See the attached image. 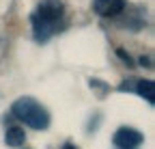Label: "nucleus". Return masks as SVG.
<instances>
[{
    "label": "nucleus",
    "mask_w": 155,
    "mask_h": 149,
    "mask_svg": "<svg viewBox=\"0 0 155 149\" xmlns=\"http://www.w3.org/2000/svg\"><path fill=\"white\" fill-rule=\"evenodd\" d=\"M26 141V134H24V127H19V125H13L7 130V134H5V143L7 147H22Z\"/></svg>",
    "instance_id": "obj_6"
},
{
    "label": "nucleus",
    "mask_w": 155,
    "mask_h": 149,
    "mask_svg": "<svg viewBox=\"0 0 155 149\" xmlns=\"http://www.w3.org/2000/svg\"><path fill=\"white\" fill-rule=\"evenodd\" d=\"M136 93L149 104H155V82L153 80H138L136 82Z\"/></svg>",
    "instance_id": "obj_5"
},
{
    "label": "nucleus",
    "mask_w": 155,
    "mask_h": 149,
    "mask_svg": "<svg viewBox=\"0 0 155 149\" xmlns=\"http://www.w3.org/2000/svg\"><path fill=\"white\" fill-rule=\"evenodd\" d=\"M65 22V7L61 0H41L30 15L32 35L37 43H48Z\"/></svg>",
    "instance_id": "obj_1"
},
{
    "label": "nucleus",
    "mask_w": 155,
    "mask_h": 149,
    "mask_svg": "<svg viewBox=\"0 0 155 149\" xmlns=\"http://www.w3.org/2000/svg\"><path fill=\"white\" fill-rule=\"evenodd\" d=\"M112 143L119 149H138L144 143V136L134 127H119L112 136Z\"/></svg>",
    "instance_id": "obj_3"
},
{
    "label": "nucleus",
    "mask_w": 155,
    "mask_h": 149,
    "mask_svg": "<svg viewBox=\"0 0 155 149\" xmlns=\"http://www.w3.org/2000/svg\"><path fill=\"white\" fill-rule=\"evenodd\" d=\"M11 113L17 121H22L24 125H28L32 130H48V125H50V113L35 97L15 100L11 106Z\"/></svg>",
    "instance_id": "obj_2"
},
{
    "label": "nucleus",
    "mask_w": 155,
    "mask_h": 149,
    "mask_svg": "<svg viewBox=\"0 0 155 149\" xmlns=\"http://www.w3.org/2000/svg\"><path fill=\"white\" fill-rule=\"evenodd\" d=\"M63 149H78V147H75V145H71V143H65V145H63Z\"/></svg>",
    "instance_id": "obj_8"
},
{
    "label": "nucleus",
    "mask_w": 155,
    "mask_h": 149,
    "mask_svg": "<svg viewBox=\"0 0 155 149\" xmlns=\"http://www.w3.org/2000/svg\"><path fill=\"white\" fill-rule=\"evenodd\" d=\"M93 11L99 17H116L125 11V0H93Z\"/></svg>",
    "instance_id": "obj_4"
},
{
    "label": "nucleus",
    "mask_w": 155,
    "mask_h": 149,
    "mask_svg": "<svg viewBox=\"0 0 155 149\" xmlns=\"http://www.w3.org/2000/svg\"><path fill=\"white\" fill-rule=\"evenodd\" d=\"M116 54H119V56H121V59H123V61H125L127 65H131V59H129V54H125V52H123L121 48H119V50H116Z\"/></svg>",
    "instance_id": "obj_7"
}]
</instances>
